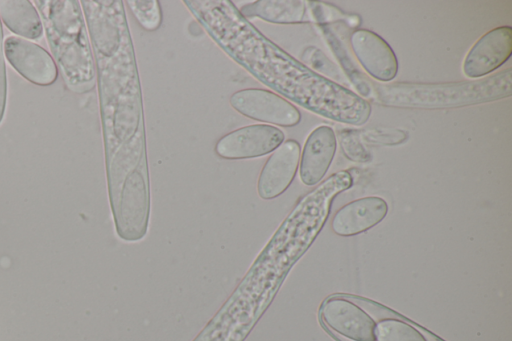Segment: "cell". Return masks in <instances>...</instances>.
I'll return each mask as SVG.
<instances>
[{"label": "cell", "mask_w": 512, "mask_h": 341, "mask_svg": "<svg viewBox=\"0 0 512 341\" xmlns=\"http://www.w3.org/2000/svg\"><path fill=\"white\" fill-rule=\"evenodd\" d=\"M92 46L108 199L117 236L148 233L151 193L140 75L122 0H82Z\"/></svg>", "instance_id": "1"}, {"label": "cell", "mask_w": 512, "mask_h": 341, "mask_svg": "<svg viewBox=\"0 0 512 341\" xmlns=\"http://www.w3.org/2000/svg\"><path fill=\"white\" fill-rule=\"evenodd\" d=\"M212 40L255 79L286 99L324 118L365 124L367 100L316 73L264 36L230 0H185Z\"/></svg>", "instance_id": "2"}, {"label": "cell", "mask_w": 512, "mask_h": 341, "mask_svg": "<svg viewBox=\"0 0 512 341\" xmlns=\"http://www.w3.org/2000/svg\"><path fill=\"white\" fill-rule=\"evenodd\" d=\"M33 4L66 87L76 94L93 90L95 62L80 1L34 0Z\"/></svg>", "instance_id": "3"}, {"label": "cell", "mask_w": 512, "mask_h": 341, "mask_svg": "<svg viewBox=\"0 0 512 341\" xmlns=\"http://www.w3.org/2000/svg\"><path fill=\"white\" fill-rule=\"evenodd\" d=\"M374 100L385 106L438 109L491 102L512 94V70L490 77L449 83H370Z\"/></svg>", "instance_id": "4"}, {"label": "cell", "mask_w": 512, "mask_h": 341, "mask_svg": "<svg viewBox=\"0 0 512 341\" xmlns=\"http://www.w3.org/2000/svg\"><path fill=\"white\" fill-rule=\"evenodd\" d=\"M229 103L241 115L260 122L292 127L301 120L300 111L292 103L266 89L238 90L230 96Z\"/></svg>", "instance_id": "5"}, {"label": "cell", "mask_w": 512, "mask_h": 341, "mask_svg": "<svg viewBox=\"0 0 512 341\" xmlns=\"http://www.w3.org/2000/svg\"><path fill=\"white\" fill-rule=\"evenodd\" d=\"M285 139L283 131L268 124H252L233 130L215 144L217 156L227 160L251 159L273 152Z\"/></svg>", "instance_id": "6"}, {"label": "cell", "mask_w": 512, "mask_h": 341, "mask_svg": "<svg viewBox=\"0 0 512 341\" xmlns=\"http://www.w3.org/2000/svg\"><path fill=\"white\" fill-rule=\"evenodd\" d=\"M3 47L8 63L30 83L49 86L57 80L56 62L39 44L19 36H8Z\"/></svg>", "instance_id": "7"}, {"label": "cell", "mask_w": 512, "mask_h": 341, "mask_svg": "<svg viewBox=\"0 0 512 341\" xmlns=\"http://www.w3.org/2000/svg\"><path fill=\"white\" fill-rule=\"evenodd\" d=\"M301 147L294 139L278 146L262 167L257 180V194L263 200L274 199L291 185L300 161Z\"/></svg>", "instance_id": "8"}, {"label": "cell", "mask_w": 512, "mask_h": 341, "mask_svg": "<svg viewBox=\"0 0 512 341\" xmlns=\"http://www.w3.org/2000/svg\"><path fill=\"white\" fill-rule=\"evenodd\" d=\"M512 53V28L496 27L480 37L467 53L463 72L469 78L490 74L503 65Z\"/></svg>", "instance_id": "9"}, {"label": "cell", "mask_w": 512, "mask_h": 341, "mask_svg": "<svg viewBox=\"0 0 512 341\" xmlns=\"http://www.w3.org/2000/svg\"><path fill=\"white\" fill-rule=\"evenodd\" d=\"M322 322L352 341H376L374 319L361 307L344 298L327 299L320 308Z\"/></svg>", "instance_id": "10"}, {"label": "cell", "mask_w": 512, "mask_h": 341, "mask_svg": "<svg viewBox=\"0 0 512 341\" xmlns=\"http://www.w3.org/2000/svg\"><path fill=\"white\" fill-rule=\"evenodd\" d=\"M352 51L363 69L374 79L388 82L398 72V60L390 45L368 29H357L350 35Z\"/></svg>", "instance_id": "11"}, {"label": "cell", "mask_w": 512, "mask_h": 341, "mask_svg": "<svg viewBox=\"0 0 512 341\" xmlns=\"http://www.w3.org/2000/svg\"><path fill=\"white\" fill-rule=\"evenodd\" d=\"M336 147V135L329 126H319L308 135L299 161V175L303 184L314 186L323 179L332 163Z\"/></svg>", "instance_id": "12"}, {"label": "cell", "mask_w": 512, "mask_h": 341, "mask_svg": "<svg viewBox=\"0 0 512 341\" xmlns=\"http://www.w3.org/2000/svg\"><path fill=\"white\" fill-rule=\"evenodd\" d=\"M387 213L388 204L383 198L363 197L341 207L335 213L331 227L340 236L357 235L376 226Z\"/></svg>", "instance_id": "13"}, {"label": "cell", "mask_w": 512, "mask_h": 341, "mask_svg": "<svg viewBox=\"0 0 512 341\" xmlns=\"http://www.w3.org/2000/svg\"><path fill=\"white\" fill-rule=\"evenodd\" d=\"M247 20L260 19L275 24L309 22L308 5L302 0H257L239 9Z\"/></svg>", "instance_id": "14"}, {"label": "cell", "mask_w": 512, "mask_h": 341, "mask_svg": "<svg viewBox=\"0 0 512 341\" xmlns=\"http://www.w3.org/2000/svg\"><path fill=\"white\" fill-rule=\"evenodd\" d=\"M0 19L12 33L28 40L44 33L40 15L29 0H0Z\"/></svg>", "instance_id": "15"}, {"label": "cell", "mask_w": 512, "mask_h": 341, "mask_svg": "<svg viewBox=\"0 0 512 341\" xmlns=\"http://www.w3.org/2000/svg\"><path fill=\"white\" fill-rule=\"evenodd\" d=\"M376 341H427L412 325L399 319H384L376 324Z\"/></svg>", "instance_id": "16"}, {"label": "cell", "mask_w": 512, "mask_h": 341, "mask_svg": "<svg viewBox=\"0 0 512 341\" xmlns=\"http://www.w3.org/2000/svg\"><path fill=\"white\" fill-rule=\"evenodd\" d=\"M138 24L146 31L157 30L162 23V10L157 0H128L126 2Z\"/></svg>", "instance_id": "17"}, {"label": "cell", "mask_w": 512, "mask_h": 341, "mask_svg": "<svg viewBox=\"0 0 512 341\" xmlns=\"http://www.w3.org/2000/svg\"><path fill=\"white\" fill-rule=\"evenodd\" d=\"M339 137L342 151L348 159L358 163H365L371 159L370 153L360 142V135L351 130H344Z\"/></svg>", "instance_id": "18"}, {"label": "cell", "mask_w": 512, "mask_h": 341, "mask_svg": "<svg viewBox=\"0 0 512 341\" xmlns=\"http://www.w3.org/2000/svg\"><path fill=\"white\" fill-rule=\"evenodd\" d=\"M362 138L372 144L396 145L404 142L408 135L399 129L376 128L365 131L362 134Z\"/></svg>", "instance_id": "19"}, {"label": "cell", "mask_w": 512, "mask_h": 341, "mask_svg": "<svg viewBox=\"0 0 512 341\" xmlns=\"http://www.w3.org/2000/svg\"><path fill=\"white\" fill-rule=\"evenodd\" d=\"M4 39L3 28L0 19V124L2 123L5 115L7 104V75L4 55Z\"/></svg>", "instance_id": "20"}]
</instances>
